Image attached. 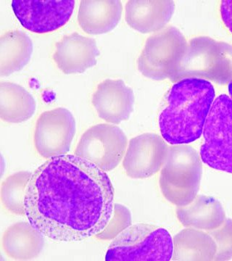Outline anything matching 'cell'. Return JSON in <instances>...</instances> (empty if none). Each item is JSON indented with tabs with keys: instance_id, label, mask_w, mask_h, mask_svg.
<instances>
[{
	"instance_id": "cell-4",
	"label": "cell",
	"mask_w": 232,
	"mask_h": 261,
	"mask_svg": "<svg viewBox=\"0 0 232 261\" xmlns=\"http://www.w3.org/2000/svg\"><path fill=\"white\" fill-rule=\"evenodd\" d=\"M202 173L200 156L193 147H169L159 179L165 198L178 207L189 205L197 196Z\"/></svg>"
},
{
	"instance_id": "cell-11",
	"label": "cell",
	"mask_w": 232,
	"mask_h": 261,
	"mask_svg": "<svg viewBox=\"0 0 232 261\" xmlns=\"http://www.w3.org/2000/svg\"><path fill=\"white\" fill-rule=\"evenodd\" d=\"M168 149L166 141L156 134H143L132 139L123 161L127 176L138 179L153 176L162 168Z\"/></svg>"
},
{
	"instance_id": "cell-14",
	"label": "cell",
	"mask_w": 232,
	"mask_h": 261,
	"mask_svg": "<svg viewBox=\"0 0 232 261\" xmlns=\"http://www.w3.org/2000/svg\"><path fill=\"white\" fill-rule=\"evenodd\" d=\"M174 10L173 1L132 0L125 5V21L142 34L158 32L169 22Z\"/></svg>"
},
{
	"instance_id": "cell-1",
	"label": "cell",
	"mask_w": 232,
	"mask_h": 261,
	"mask_svg": "<svg viewBox=\"0 0 232 261\" xmlns=\"http://www.w3.org/2000/svg\"><path fill=\"white\" fill-rule=\"evenodd\" d=\"M114 188L106 171L75 154L48 159L29 179L24 211L29 222L57 243L97 236L114 213Z\"/></svg>"
},
{
	"instance_id": "cell-8",
	"label": "cell",
	"mask_w": 232,
	"mask_h": 261,
	"mask_svg": "<svg viewBox=\"0 0 232 261\" xmlns=\"http://www.w3.org/2000/svg\"><path fill=\"white\" fill-rule=\"evenodd\" d=\"M128 140L124 132L114 125H95L82 135L75 155L87 160L102 171H111L124 158Z\"/></svg>"
},
{
	"instance_id": "cell-12",
	"label": "cell",
	"mask_w": 232,
	"mask_h": 261,
	"mask_svg": "<svg viewBox=\"0 0 232 261\" xmlns=\"http://www.w3.org/2000/svg\"><path fill=\"white\" fill-rule=\"evenodd\" d=\"M92 102L99 118L113 124L127 121L133 112L135 94L121 80H106L97 86Z\"/></svg>"
},
{
	"instance_id": "cell-10",
	"label": "cell",
	"mask_w": 232,
	"mask_h": 261,
	"mask_svg": "<svg viewBox=\"0 0 232 261\" xmlns=\"http://www.w3.org/2000/svg\"><path fill=\"white\" fill-rule=\"evenodd\" d=\"M12 9L20 24L36 34L55 32L69 21L74 0H13Z\"/></svg>"
},
{
	"instance_id": "cell-7",
	"label": "cell",
	"mask_w": 232,
	"mask_h": 261,
	"mask_svg": "<svg viewBox=\"0 0 232 261\" xmlns=\"http://www.w3.org/2000/svg\"><path fill=\"white\" fill-rule=\"evenodd\" d=\"M187 47L185 37L174 27H168L149 37L137 61L138 70L150 80L170 79Z\"/></svg>"
},
{
	"instance_id": "cell-18",
	"label": "cell",
	"mask_w": 232,
	"mask_h": 261,
	"mask_svg": "<svg viewBox=\"0 0 232 261\" xmlns=\"http://www.w3.org/2000/svg\"><path fill=\"white\" fill-rule=\"evenodd\" d=\"M173 260H214L217 246L209 233L190 228L182 230L173 238Z\"/></svg>"
},
{
	"instance_id": "cell-13",
	"label": "cell",
	"mask_w": 232,
	"mask_h": 261,
	"mask_svg": "<svg viewBox=\"0 0 232 261\" xmlns=\"http://www.w3.org/2000/svg\"><path fill=\"white\" fill-rule=\"evenodd\" d=\"M99 56L94 39L73 33L57 43L53 60L65 74H76L97 64Z\"/></svg>"
},
{
	"instance_id": "cell-21",
	"label": "cell",
	"mask_w": 232,
	"mask_h": 261,
	"mask_svg": "<svg viewBox=\"0 0 232 261\" xmlns=\"http://www.w3.org/2000/svg\"><path fill=\"white\" fill-rule=\"evenodd\" d=\"M32 174L29 171H20L10 175L2 184V203L12 214L25 216L24 201Z\"/></svg>"
},
{
	"instance_id": "cell-3",
	"label": "cell",
	"mask_w": 232,
	"mask_h": 261,
	"mask_svg": "<svg viewBox=\"0 0 232 261\" xmlns=\"http://www.w3.org/2000/svg\"><path fill=\"white\" fill-rule=\"evenodd\" d=\"M205 78L220 83L232 80V47L208 37L191 39L169 80Z\"/></svg>"
},
{
	"instance_id": "cell-24",
	"label": "cell",
	"mask_w": 232,
	"mask_h": 261,
	"mask_svg": "<svg viewBox=\"0 0 232 261\" xmlns=\"http://www.w3.org/2000/svg\"><path fill=\"white\" fill-rule=\"evenodd\" d=\"M220 15L223 25L232 34V0H224L220 5Z\"/></svg>"
},
{
	"instance_id": "cell-25",
	"label": "cell",
	"mask_w": 232,
	"mask_h": 261,
	"mask_svg": "<svg viewBox=\"0 0 232 261\" xmlns=\"http://www.w3.org/2000/svg\"><path fill=\"white\" fill-rule=\"evenodd\" d=\"M228 89L230 94V98H231L232 101V81L231 82H230V84H228Z\"/></svg>"
},
{
	"instance_id": "cell-2",
	"label": "cell",
	"mask_w": 232,
	"mask_h": 261,
	"mask_svg": "<svg viewBox=\"0 0 232 261\" xmlns=\"http://www.w3.org/2000/svg\"><path fill=\"white\" fill-rule=\"evenodd\" d=\"M214 86L202 79H185L172 87L158 118L163 140L172 145L198 140L215 100Z\"/></svg>"
},
{
	"instance_id": "cell-22",
	"label": "cell",
	"mask_w": 232,
	"mask_h": 261,
	"mask_svg": "<svg viewBox=\"0 0 232 261\" xmlns=\"http://www.w3.org/2000/svg\"><path fill=\"white\" fill-rule=\"evenodd\" d=\"M217 246L214 260H228L232 258V219L224 221L219 227L209 231Z\"/></svg>"
},
{
	"instance_id": "cell-5",
	"label": "cell",
	"mask_w": 232,
	"mask_h": 261,
	"mask_svg": "<svg viewBox=\"0 0 232 261\" xmlns=\"http://www.w3.org/2000/svg\"><path fill=\"white\" fill-rule=\"evenodd\" d=\"M173 239L166 228L152 224L128 226L113 239L106 252V261H169Z\"/></svg>"
},
{
	"instance_id": "cell-23",
	"label": "cell",
	"mask_w": 232,
	"mask_h": 261,
	"mask_svg": "<svg viewBox=\"0 0 232 261\" xmlns=\"http://www.w3.org/2000/svg\"><path fill=\"white\" fill-rule=\"evenodd\" d=\"M132 219L130 211L124 206L116 204L113 217L109 224L102 233L98 234L101 240H111L118 236L125 228L131 226Z\"/></svg>"
},
{
	"instance_id": "cell-15",
	"label": "cell",
	"mask_w": 232,
	"mask_h": 261,
	"mask_svg": "<svg viewBox=\"0 0 232 261\" xmlns=\"http://www.w3.org/2000/svg\"><path fill=\"white\" fill-rule=\"evenodd\" d=\"M123 6L121 1L81 2L78 22L88 34H102L113 30L121 20Z\"/></svg>"
},
{
	"instance_id": "cell-20",
	"label": "cell",
	"mask_w": 232,
	"mask_h": 261,
	"mask_svg": "<svg viewBox=\"0 0 232 261\" xmlns=\"http://www.w3.org/2000/svg\"><path fill=\"white\" fill-rule=\"evenodd\" d=\"M37 110V102L27 89L11 82L0 83V117L10 123L28 121Z\"/></svg>"
},
{
	"instance_id": "cell-17",
	"label": "cell",
	"mask_w": 232,
	"mask_h": 261,
	"mask_svg": "<svg viewBox=\"0 0 232 261\" xmlns=\"http://www.w3.org/2000/svg\"><path fill=\"white\" fill-rule=\"evenodd\" d=\"M176 211L184 226L204 231L216 229L226 220L221 202L209 196H197L189 205L178 207Z\"/></svg>"
},
{
	"instance_id": "cell-19",
	"label": "cell",
	"mask_w": 232,
	"mask_h": 261,
	"mask_svg": "<svg viewBox=\"0 0 232 261\" xmlns=\"http://www.w3.org/2000/svg\"><path fill=\"white\" fill-rule=\"evenodd\" d=\"M34 45L21 31L5 33L0 38V75L8 76L23 69L32 58Z\"/></svg>"
},
{
	"instance_id": "cell-6",
	"label": "cell",
	"mask_w": 232,
	"mask_h": 261,
	"mask_svg": "<svg viewBox=\"0 0 232 261\" xmlns=\"http://www.w3.org/2000/svg\"><path fill=\"white\" fill-rule=\"evenodd\" d=\"M202 133V162L214 169L232 173V101L226 94L215 99Z\"/></svg>"
},
{
	"instance_id": "cell-16",
	"label": "cell",
	"mask_w": 232,
	"mask_h": 261,
	"mask_svg": "<svg viewBox=\"0 0 232 261\" xmlns=\"http://www.w3.org/2000/svg\"><path fill=\"white\" fill-rule=\"evenodd\" d=\"M2 245L10 258L28 260L39 256L44 246V239L30 223L19 222L7 228Z\"/></svg>"
},
{
	"instance_id": "cell-9",
	"label": "cell",
	"mask_w": 232,
	"mask_h": 261,
	"mask_svg": "<svg viewBox=\"0 0 232 261\" xmlns=\"http://www.w3.org/2000/svg\"><path fill=\"white\" fill-rule=\"evenodd\" d=\"M76 132L74 117L68 109L45 111L36 123L34 142L38 154L46 160L69 152Z\"/></svg>"
}]
</instances>
